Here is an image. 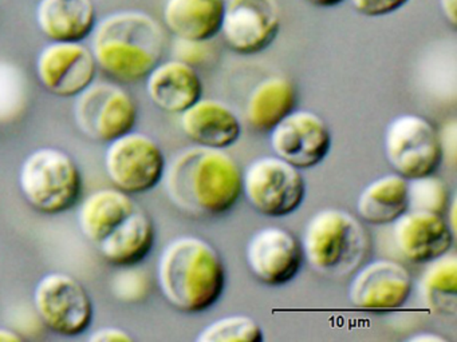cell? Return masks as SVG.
Returning <instances> with one entry per match:
<instances>
[{
	"label": "cell",
	"mask_w": 457,
	"mask_h": 342,
	"mask_svg": "<svg viewBox=\"0 0 457 342\" xmlns=\"http://www.w3.org/2000/svg\"><path fill=\"white\" fill-rule=\"evenodd\" d=\"M243 171L224 150L188 147L165 167V191L170 202L195 218L220 216L242 197Z\"/></svg>",
	"instance_id": "1"
},
{
	"label": "cell",
	"mask_w": 457,
	"mask_h": 342,
	"mask_svg": "<svg viewBox=\"0 0 457 342\" xmlns=\"http://www.w3.org/2000/svg\"><path fill=\"white\" fill-rule=\"evenodd\" d=\"M156 277L165 301L187 314L207 312L226 288L220 254L196 235H181L167 243L157 261Z\"/></svg>",
	"instance_id": "2"
},
{
	"label": "cell",
	"mask_w": 457,
	"mask_h": 342,
	"mask_svg": "<svg viewBox=\"0 0 457 342\" xmlns=\"http://www.w3.org/2000/svg\"><path fill=\"white\" fill-rule=\"evenodd\" d=\"M92 53L98 69L120 82L145 79L162 61L165 35L156 19L141 11H120L93 31Z\"/></svg>",
	"instance_id": "3"
},
{
	"label": "cell",
	"mask_w": 457,
	"mask_h": 342,
	"mask_svg": "<svg viewBox=\"0 0 457 342\" xmlns=\"http://www.w3.org/2000/svg\"><path fill=\"white\" fill-rule=\"evenodd\" d=\"M303 259L326 277H345L362 265L370 251V238L353 214L339 208L318 211L302 235Z\"/></svg>",
	"instance_id": "4"
},
{
	"label": "cell",
	"mask_w": 457,
	"mask_h": 342,
	"mask_svg": "<svg viewBox=\"0 0 457 342\" xmlns=\"http://www.w3.org/2000/svg\"><path fill=\"white\" fill-rule=\"evenodd\" d=\"M21 194L37 213L60 216L73 208L82 194L76 159L57 147H41L23 159L18 175Z\"/></svg>",
	"instance_id": "5"
},
{
	"label": "cell",
	"mask_w": 457,
	"mask_h": 342,
	"mask_svg": "<svg viewBox=\"0 0 457 342\" xmlns=\"http://www.w3.org/2000/svg\"><path fill=\"white\" fill-rule=\"evenodd\" d=\"M242 194L253 210L270 218L295 213L306 197L301 170L277 155L258 158L243 171Z\"/></svg>",
	"instance_id": "6"
},
{
	"label": "cell",
	"mask_w": 457,
	"mask_h": 342,
	"mask_svg": "<svg viewBox=\"0 0 457 342\" xmlns=\"http://www.w3.org/2000/svg\"><path fill=\"white\" fill-rule=\"evenodd\" d=\"M33 305L42 325L57 336H81L89 330L95 317L89 291L66 273L45 274L34 288Z\"/></svg>",
	"instance_id": "7"
},
{
	"label": "cell",
	"mask_w": 457,
	"mask_h": 342,
	"mask_svg": "<svg viewBox=\"0 0 457 342\" xmlns=\"http://www.w3.org/2000/svg\"><path fill=\"white\" fill-rule=\"evenodd\" d=\"M104 165L116 189L137 195L151 191L162 181L167 160L152 136L132 130L109 142Z\"/></svg>",
	"instance_id": "8"
},
{
	"label": "cell",
	"mask_w": 457,
	"mask_h": 342,
	"mask_svg": "<svg viewBox=\"0 0 457 342\" xmlns=\"http://www.w3.org/2000/svg\"><path fill=\"white\" fill-rule=\"evenodd\" d=\"M385 157L405 179L435 174L443 162V146L435 126L421 115L403 114L387 125Z\"/></svg>",
	"instance_id": "9"
},
{
	"label": "cell",
	"mask_w": 457,
	"mask_h": 342,
	"mask_svg": "<svg viewBox=\"0 0 457 342\" xmlns=\"http://www.w3.org/2000/svg\"><path fill=\"white\" fill-rule=\"evenodd\" d=\"M137 115L133 96L112 83H92L76 96L74 103V118L79 130L87 138L104 143L132 131Z\"/></svg>",
	"instance_id": "10"
},
{
	"label": "cell",
	"mask_w": 457,
	"mask_h": 342,
	"mask_svg": "<svg viewBox=\"0 0 457 342\" xmlns=\"http://www.w3.org/2000/svg\"><path fill=\"white\" fill-rule=\"evenodd\" d=\"M280 24L277 0H226L220 34L229 50L255 55L277 39Z\"/></svg>",
	"instance_id": "11"
},
{
	"label": "cell",
	"mask_w": 457,
	"mask_h": 342,
	"mask_svg": "<svg viewBox=\"0 0 457 342\" xmlns=\"http://www.w3.org/2000/svg\"><path fill=\"white\" fill-rule=\"evenodd\" d=\"M92 48L82 42H52L37 59L36 71L45 90L58 98H76L97 75Z\"/></svg>",
	"instance_id": "12"
},
{
	"label": "cell",
	"mask_w": 457,
	"mask_h": 342,
	"mask_svg": "<svg viewBox=\"0 0 457 342\" xmlns=\"http://www.w3.org/2000/svg\"><path fill=\"white\" fill-rule=\"evenodd\" d=\"M270 143L277 157L307 170L330 152V128L315 112L295 109L270 131Z\"/></svg>",
	"instance_id": "13"
},
{
	"label": "cell",
	"mask_w": 457,
	"mask_h": 342,
	"mask_svg": "<svg viewBox=\"0 0 457 342\" xmlns=\"http://www.w3.org/2000/svg\"><path fill=\"white\" fill-rule=\"evenodd\" d=\"M354 273L347 297L357 309H398L405 305L413 291L411 272L393 259H376L358 267Z\"/></svg>",
	"instance_id": "14"
},
{
	"label": "cell",
	"mask_w": 457,
	"mask_h": 342,
	"mask_svg": "<svg viewBox=\"0 0 457 342\" xmlns=\"http://www.w3.org/2000/svg\"><path fill=\"white\" fill-rule=\"evenodd\" d=\"M245 261L259 282L267 286L286 285L301 272V240L282 227H264L253 232L248 240Z\"/></svg>",
	"instance_id": "15"
},
{
	"label": "cell",
	"mask_w": 457,
	"mask_h": 342,
	"mask_svg": "<svg viewBox=\"0 0 457 342\" xmlns=\"http://www.w3.org/2000/svg\"><path fill=\"white\" fill-rule=\"evenodd\" d=\"M393 240L413 264H427L451 250L453 232L441 214L406 210L393 222Z\"/></svg>",
	"instance_id": "16"
},
{
	"label": "cell",
	"mask_w": 457,
	"mask_h": 342,
	"mask_svg": "<svg viewBox=\"0 0 457 342\" xmlns=\"http://www.w3.org/2000/svg\"><path fill=\"white\" fill-rule=\"evenodd\" d=\"M146 94L152 103L168 114H181L203 96L199 72L186 61H160L146 75Z\"/></svg>",
	"instance_id": "17"
},
{
	"label": "cell",
	"mask_w": 457,
	"mask_h": 342,
	"mask_svg": "<svg viewBox=\"0 0 457 342\" xmlns=\"http://www.w3.org/2000/svg\"><path fill=\"white\" fill-rule=\"evenodd\" d=\"M180 126L194 143L211 149H228L242 135L239 118L218 99H199L181 112Z\"/></svg>",
	"instance_id": "18"
},
{
	"label": "cell",
	"mask_w": 457,
	"mask_h": 342,
	"mask_svg": "<svg viewBox=\"0 0 457 342\" xmlns=\"http://www.w3.org/2000/svg\"><path fill=\"white\" fill-rule=\"evenodd\" d=\"M156 230L151 216L137 205L132 214L96 245L106 264L112 266H135L151 254Z\"/></svg>",
	"instance_id": "19"
},
{
	"label": "cell",
	"mask_w": 457,
	"mask_h": 342,
	"mask_svg": "<svg viewBox=\"0 0 457 342\" xmlns=\"http://www.w3.org/2000/svg\"><path fill=\"white\" fill-rule=\"evenodd\" d=\"M37 23L52 42H84L97 26L93 0H41Z\"/></svg>",
	"instance_id": "20"
},
{
	"label": "cell",
	"mask_w": 457,
	"mask_h": 342,
	"mask_svg": "<svg viewBox=\"0 0 457 342\" xmlns=\"http://www.w3.org/2000/svg\"><path fill=\"white\" fill-rule=\"evenodd\" d=\"M226 0H167L165 26L176 39L210 42L220 34Z\"/></svg>",
	"instance_id": "21"
},
{
	"label": "cell",
	"mask_w": 457,
	"mask_h": 342,
	"mask_svg": "<svg viewBox=\"0 0 457 342\" xmlns=\"http://www.w3.org/2000/svg\"><path fill=\"white\" fill-rule=\"evenodd\" d=\"M137 205L132 195L114 186L96 190L79 206L77 216L79 229L84 237L96 246L119 227Z\"/></svg>",
	"instance_id": "22"
},
{
	"label": "cell",
	"mask_w": 457,
	"mask_h": 342,
	"mask_svg": "<svg viewBox=\"0 0 457 342\" xmlns=\"http://www.w3.org/2000/svg\"><path fill=\"white\" fill-rule=\"evenodd\" d=\"M298 93L290 79L272 75L259 82L248 95L245 119L253 130L270 133L296 109Z\"/></svg>",
	"instance_id": "23"
},
{
	"label": "cell",
	"mask_w": 457,
	"mask_h": 342,
	"mask_svg": "<svg viewBox=\"0 0 457 342\" xmlns=\"http://www.w3.org/2000/svg\"><path fill=\"white\" fill-rule=\"evenodd\" d=\"M408 208V179L397 173L374 179L358 195V216L376 226L393 224Z\"/></svg>",
	"instance_id": "24"
},
{
	"label": "cell",
	"mask_w": 457,
	"mask_h": 342,
	"mask_svg": "<svg viewBox=\"0 0 457 342\" xmlns=\"http://www.w3.org/2000/svg\"><path fill=\"white\" fill-rule=\"evenodd\" d=\"M419 293L428 309L454 315L457 310V256L451 250L427 262L420 275Z\"/></svg>",
	"instance_id": "25"
},
{
	"label": "cell",
	"mask_w": 457,
	"mask_h": 342,
	"mask_svg": "<svg viewBox=\"0 0 457 342\" xmlns=\"http://www.w3.org/2000/svg\"><path fill=\"white\" fill-rule=\"evenodd\" d=\"M30 102L28 75L18 64L0 61V123H12L25 114Z\"/></svg>",
	"instance_id": "26"
},
{
	"label": "cell",
	"mask_w": 457,
	"mask_h": 342,
	"mask_svg": "<svg viewBox=\"0 0 457 342\" xmlns=\"http://www.w3.org/2000/svg\"><path fill=\"white\" fill-rule=\"evenodd\" d=\"M264 339L261 325L248 315H228L205 326L197 334V342H262Z\"/></svg>",
	"instance_id": "27"
},
{
	"label": "cell",
	"mask_w": 457,
	"mask_h": 342,
	"mask_svg": "<svg viewBox=\"0 0 457 342\" xmlns=\"http://www.w3.org/2000/svg\"><path fill=\"white\" fill-rule=\"evenodd\" d=\"M449 203L448 184L436 173L408 179V210L430 211L443 216Z\"/></svg>",
	"instance_id": "28"
},
{
	"label": "cell",
	"mask_w": 457,
	"mask_h": 342,
	"mask_svg": "<svg viewBox=\"0 0 457 342\" xmlns=\"http://www.w3.org/2000/svg\"><path fill=\"white\" fill-rule=\"evenodd\" d=\"M151 278L145 270L135 266L119 267L111 280V291L117 301L138 304L151 293Z\"/></svg>",
	"instance_id": "29"
},
{
	"label": "cell",
	"mask_w": 457,
	"mask_h": 342,
	"mask_svg": "<svg viewBox=\"0 0 457 342\" xmlns=\"http://www.w3.org/2000/svg\"><path fill=\"white\" fill-rule=\"evenodd\" d=\"M353 10L369 18L390 15L397 12L409 0H349Z\"/></svg>",
	"instance_id": "30"
},
{
	"label": "cell",
	"mask_w": 457,
	"mask_h": 342,
	"mask_svg": "<svg viewBox=\"0 0 457 342\" xmlns=\"http://www.w3.org/2000/svg\"><path fill=\"white\" fill-rule=\"evenodd\" d=\"M89 339L92 342H130L135 338L124 329L105 326V328L93 331Z\"/></svg>",
	"instance_id": "31"
},
{
	"label": "cell",
	"mask_w": 457,
	"mask_h": 342,
	"mask_svg": "<svg viewBox=\"0 0 457 342\" xmlns=\"http://www.w3.org/2000/svg\"><path fill=\"white\" fill-rule=\"evenodd\" d=\"M441 12L452 27L457 26V0H438Z\"/></svg>",
	"instance_id": "32"
},
{
	"label": "cell",
	"mask_w": 457,
	"mask_h": 342,
	"mask_svg": "<svg viewBox=\"0 0 457 342\" xmlns=\"http://www.w3.org/2000/svg\"><path fill=\"white\" fill-rule=\"evenodd\" d=\"M409 342H448V338L440 336V334L427 331V333H419L408 338Z\"/></svg>",
	"instance_id": "33"
},
{
	"label": "cell",
	"mask_w": 457,
	"mask_h": 342,
	"mask_svg": "<svg viewBox=\"0 0 457 342\" xmlns=\"http://www.w3.org/2000/svg\"><path fill=\"white\" fill-rule=\"evenodd\" d=\"M22 339L25 338H23V336H21L18 331L0 326V342H20L22 341Z\"/></svg>",
	"instance_id": "34"
},
{
	"label": "cell",
	"mask_w": 457,
	"mask_h": 342,
	"mask_svg": "<svg viewBox=\"0 0 457 342\" xmlns=\"http://www.w3.org/2000/svg\"><path fill=\"white\" fill-rule=\"evenodd\" d=\"M307 2H309L310 4L315 5V7L330 8L341 4L345 0H307Z\"/></svg>",
	"instance_id": "35"
}]
</instances>
